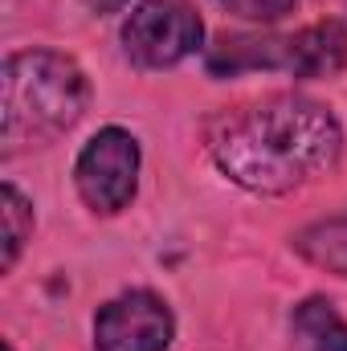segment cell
Masks as SVG:
<instances>
[{
	"label": "cell",
	"instance_id": "obj_1",
	"mask_svg": "<svg viewBox=\"0 0 347 351\" xmlns=\"http://www.w3.org/2000/svg\"><path fill=\"white\" fill-rule=\"evenodd\" d=\"M208 152L233 184L261 196H282L335 168L344 127L323 102L274 94L225 114L208 135Z\"/></svg>",
	"mask_w": 347,
	"mask_h": 351
},
{
	"label": "cell",
	"instance_id": "obj_2",
	"mask_svg": "<svg viewBox=\"0 0 347 351\" xmlns=\"http://www.w3.org/2000/svg\"><path fill=\"white\" fill-rule=\"evenodd\" d=\"M4 102H0V139L4 156H16L33 143L58 139L86 110V74L74 58L53 49H25L4 62Z\"/></svg>",
	"mask_w": 347,
	"mask_h": 351
},
{
	"label": "cell",
	"instance_id": "obj_3",
	"mask_svg": "<svg viewBox=\"0 0 347 351\" xmlns=\"http://www.w3.org/2000/svg\"><path fill=\"white\" fill-rule=\"evenodd\" d=\"M204 41V25L188 0H143L123 25V49L143 70H168L192 58Z\"/></svg>",
	"mask_w": 347,
	"mask_h": 351
},
{
	"label": "cell",
	"instance_id": "obj_4",
	"mask_svg": "<svg viewBox=\"0 0 347 351\" xmlns=\"http://www.w3.org/2000/svg\"><path fill=\"white\" fill-rule=\"evenodd\" d=\"M78 196L94 213H123L139 184V143L123 127H102L74 164Z\"/></svg>",
	"mask_w": 347,
	"mask_h": 351
},
{
	"label": "cell",
	"instance_id": "obj_5",
	"mask_svg": "<svg viewBox=\"0 0 347 351\" xmlns=\"http://www.w3.org/2000/svg\"><path fill=\"white\" fill-rule=\"evenodd\" d=\"M172 335V311L152 290H127L94 315V351H164Z\"/></svg>",
	"mask_w": 347,
	"mask_h": 351
},
{
	"label": "cell",
	"instance_id": "obj_6",
	"mask_svg": "<svg viewBox=\"0 0 347 351\" xmlns=\"http://www.w3.org/2000/svg\"><path fill=\"white\" fill-rule=\"evenodd\" d=\"M347 66V29L339 21H319L282 37V66L294 78H335Z\"/></svg>",
	"mask_w": 347,
	"mask_h": 351
},
{
	"label": "cell",
	"instance_id": "obj_7",
	"mask_svg": "<svg viewBox=\"0 0 347 351\" xmlns=\"http://www.w3.org/2000/svg\"><path fill=\"white\" fill-rule=\"evenodd\" d=\"M294 343L302 351H347V323L327 298H307L290 315Z\"/></svg>",
	"mask_w": 347,
	"mask_h": 351
},
{
	"label": "cell",
	"instance_id": "obj_8",
	"mask_svg": "<svg viewBox=\"0 0 347 351\" xmlns=\"http://www.w3.org/2000/svg\"><path fill=\"white\" fill-rule=\"evenodd\" d=\"M294 250H298L311 265L347 278V217H331V221L307 225V229L294 237Z\"/></svg>",
	"mask_w": 347,
	"mask_h": 351
},
{
	"label": "cell",
	"instance_id": "obj_9",
	"mask_svg": "<svg viewBox=\"0 0 347 351\" xmlns=\"http://www.w3.org/2000/svg\"><path fill=\"white\" fill-rule=\"evenodd\" d=\"M0 204H4V269H12L25 241L33 237V208L12 184L0 188Z\"/></svg>",
	"mask_w": 347,
	"mask_h": 351
},
{
	"label": "cell",
	"instance_id": "obj_10",
	"mask_svg": "<svg viewBox=\"0 0 347 351\" xmlns=\"http://www.w3.org/2000/svg\"><path fill=\"white\" fill-rule=\"evenodd\" d=\"M213 4L241 16V21H261V25H274L298 8V0H213Z\"/></svg>",
	"mask_w": 347,
	"mask_h": 351
},
{
	"label": "cell",
	"instance_id": "obj_11",
	"mask_svg": "<svg viewBox=\"0 0 347 351\" xmlns=\"http://www.w3.org/2000/svg\"><path fill=\"white\" fill-rule=\"evenodd\" d=\"M98 4V12H119L123 4H131V0H94Z\"/></svg>",
	"mask_w": 347,
	"mask_h": 351
},
{
	"label": "cell",
	"instance_id": "obj_12",
	"mask_svg": "<svg viewBox=\"0 0 347 351\" xmlns=\"http://www.w3.org/2000/svg\"><path fill=\"white\" fill-rule=\"evenodd\" d=\"M4 351H12V343H4Z\"/></svg>",
	"mask_w": 347,
	"mask_h": 351
}]
</instances>
